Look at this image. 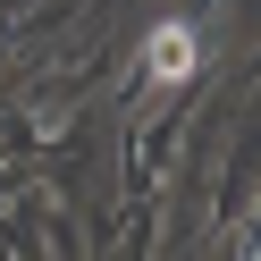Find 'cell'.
Returning <instances> with one entry per match:
<instances>
[{
	"instance_id": "cell-1",
	"label": "cell",
	"mask_w": 261,
	"mask_h": 261,
	"mask_svg": "<svg viewBox=\"0 0 261 261\" xmlns=\"http://www.w3.org/2000/svg\"><path fill=\"white\" fill-rule=\"evenodd\" d=\"M194 59H202L194 25H186V17H160V25H152V42H143V68H152V85H186V76H194Z\"/></svg>"
}]
</instances>
